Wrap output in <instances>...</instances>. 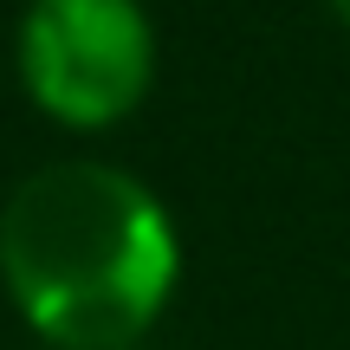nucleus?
<instances>
[{
  "label": "nucleus",
  "mask_w": 350,
  "mask_h": 350,
  "mask_svg": "<svg viewBox=\"0 0 350 350\" xmlns=\"http://www.w3.org/2000/svg\"><path fill=\"white\" fill-rule=\"evenodd\" d=\"M182 240L117 163H46L0 208V279L52 350H130L163 318Z\"/></svg>",
  "instance_id": "1"
},
{
  "label": "nucleus",
  "mask_w": 350,
  "mask_h": 350,
  "mask_svg": "<svg viewBox=\"0 0 350 350\" xmlns=\"http://www.w3.org/2000/svg\"><path fill=\"white\" fill-rule=\"evenodd\" d=\"M20 85L52 124L111 130L150 98L156 26L143 0H33L20 13Z\"/></svg>",
  "instance_id": "2"
},
{
  "label": "nucleus",
  "mask_w": 350,
  "mask_h": 350,
  "mask_svg": "<svg viewBox=\"0 0 350 350\" xmlns=\"http://www.w3.org/2000/svg\"><path fill=\"white\" fill-rule=\"evenodd\" d=\"M331 13H338V20L350 26V0H331Z\"/></svg>",
  "instance_id": "3"
}]
</instances>
